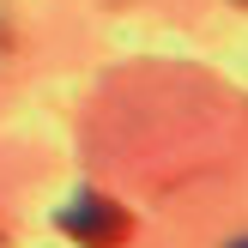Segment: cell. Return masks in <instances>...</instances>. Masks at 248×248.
<instances>
[{
	"instance_id": "obj_2",
	"label": "cell",
	"mask_w": 248,
	"mask_h": 248,
	"mask_svg": "<svg viewBox=\"0 0 248 248\" xmlns=\"http://www.w3.org/2000/svg\"><path fill=\"white\" fill-rule=\"evenodd\" d=\"M230 248H242V242H230Z\"/></svg>"
},
{
	"instance_id": "obj_1",
	"label": "cell",
	"mask_w": 248,
	"mask_h": 248,
	"mask_svg": "<svg viewBox=\"0 0 248 248\" xmlns=\"http://www.w3.org/2000/svg\"><path fill=\"white\" fill-rule=\"evenodd\" d=\"M55 230H67V236L85 242V248H121L133 236V218H127V206L103 200V194H79L73 206L55 212Z\"/></svg>"
}]
</instances>
